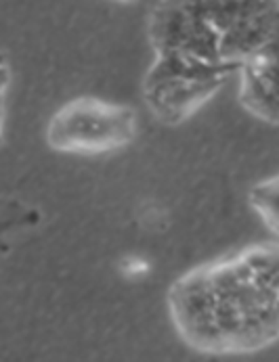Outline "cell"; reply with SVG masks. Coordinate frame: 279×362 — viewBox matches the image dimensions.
Instances as JSON below:
<instances>
[{
  "label": "cell",
  "mask_w": 279,
  "mask_h": 362,
  "mask_svg": "<svg viewBox=\"0 0 279 362\" xmlns=\"http://www.w3.org/2000/svg\"><path fill=\"white\" fill-rule=\"evenodd\" d=\"M147 270H149L147 262L137 258V256H130V258H126L122 262V272H124L126 276H141V274H145Z\"/></svg>",
  "instance_id": "cell-9"
},
{
  "label": "cell",
  "mask_w": 279,
  "mask_h": 362,
  "mask_svg": "<svg viewBox=\"0 0 279 362\" xmlns=\"http://www.w3.org/2000/svg\"><path fill=\"white\" fill-rule=\"evenodd\" d=\"M38 222V214L28 206L19 204L17 199H2L0 202V237L11 230H19Z\"/></svg>",
  "instance_id": "cell-7"
},
{
  "label": "cell",
  "mask_w": 279,
  "mask_h": 362,
  "mask_svg": "<svg viewBox=\"0 0 279 362\" xmlns=\"http://www.w3.org/2000/svg\"><path fill=\"white\" fill-rule=\"evenodd\" d=\"M181 339L204 354H252L279 337V247L261 243L198 266L168 289Z\"/></svg>",
  "instance_id": "cell-1"
},
{
  "label": "cell",
  "mask_w": 279,
  "mask_h": 362,
  "mask_svg": "<svg viewBox=\"0 0 279 362\" xmlns=\"http://www.w3.org/2000/svg\"><path fill=\"white\" fill-rule=\"evenodd\" d=\"M278 0H158L147 17L156 52L237 61L278 40Z\"/></svg>",
  "instance_id": "cell-2"
},
{
  "label": "cell",
  "mask_w": 279,
  "mask_h": 362,
  "mask_svg": "<svg viewBox=\"0 0 279 362\" xmlns=\"http://www.w3.org/2000/svg\"><path fill=\"white\" fill-rule=\"evenodd\" d=\"M11 84V69L6 57L0 52V145H2V122H4V95Z\"/></svg>",
  "instance_id": "cell-8"
},
{
  "label": "cell",
  "mask_w": 279,
  "mask_h": 362,
  "mask_svg": "<svg viewBox=\"0 0 279 362\" xmlns=\"http://www.w3.org/2000/svg\"><path fill=\"white\" fill-rule=\"evenodd\" d=\"M279 178L273 176L265 182H258L250 189V206L258 211L265 226L271 230V235H278L279 230Z\"/></svg>",
  "instance_id": "cell-6"
},
{
  "label": "cell",
  "mask_w": 279,
  "mask_h": 362,
  "mask_svg": "<svg viewBox=\"0 0 279 362\" xmlns=\"http://www.w3.org/2000/svg\"><path fill=\"white\" fill-rule=\"evenodd\" d=\"M118 2H135V0H118Z\"/></svg>",
  "instance_id": "cell-10"
},
{
  "label": "cell",
  "mask_w": 279,
  "mask_h": 362,
  "mask_svg": "<svg viewBox=\"0 0 279 362\" xmlns=\"http://www.w3.org/2000/svg\"><path fill=\"white\" fill-rule=\"evenodd\" d=\"M137 113L132 107L101 99H74L57 109L47 126V145L61 153L99 156L132 143Z\"/></svg>",
  "instance_id": "cell-4"
},
{
  "label": "cell",
  "mask_w": 279,
  "mask_h": 362,
  "mask_svg": "<svg viewBox=\"0 0 279 362\" xmlns=\"http://www.w3.org/2000/svg\"><path fill=\"white\" fill-rule=\"evenodd\" d=\"M237 69V61L210 63L185 52H156L143 80V99L160 122L174 126L208 103Z\"/></svg>",
  "instance_id": "cell-3"
},
{
  "label": "cell",
  "mask_w": 279,
  "mask_h": 362,
  "mask_svg": "<svg viewBox=\"0 0 279 362\" xmlns=\"http://www.w3.org/2000/svg\"><path fill=\"white\" fill-rule=\"evenodd\" d=\"M241 88L239 103L254 117L275 126L278 109V40L248 54L239 69Z\"/></svg>",
  "instance_id": "cell-5"
}]
</instances>
